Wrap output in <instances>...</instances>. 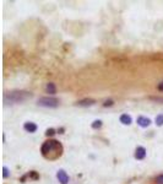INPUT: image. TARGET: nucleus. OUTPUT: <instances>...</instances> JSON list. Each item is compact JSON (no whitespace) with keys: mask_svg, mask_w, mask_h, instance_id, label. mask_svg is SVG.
Instances as JSON below:
<instances>
[{"mask_svg":"<svg viewBox=\"0 0 163 184\" xmlns=\"http://www.w3.org/2000/svg\"><path fill=\"white\" fill-rule=\"evenodd\" d=\"M32 97V95L30 92L26 91H11L7 92L4 96V102L6 104H17V103H22L26 99H28Z\"/></svg>","mask_w":163,"mask_h":184,"instance_id":"obj_2","label":"nucleus"},{"mask_svg":"<svg viewBox=\"0 0 163 184\" xmlns=\"http://www.w3.org/2000/svg\"><path fill=\"white\" fill-rule=\"evenodd\" d=\"M112 104H113V101H112V99H109V101H106L104 104H103V106H104V107H107V106H112Z\"/></svg>","mask_w":163,"mask_h":184,"instance_id":"obj_17","label":"nucleus"},{"mask_svg":"<svg viewBox=\"0 0 163 184\" xmlns=\"http://www.w3.org/2000/svg\"><path fill=\"white\" fill-rule=\"evenodd\" d=\"M120 123H123L124 125H130L131 122H133V119H131L130 116H128V114H121L120 116Z\"/></svg>","mask_w":163,"mask_h":184,"instance_id":"obj_10","label":"nucleus"},{"mask_svg":"<svg viewBox=\"0 0 163 184\" xmlns=\"http://www.w3.org/2000/svg\"><path fill=\"white\" fill-rule=\"evenodd\" d=\"M101 126H102V120H94L92 123V128L93 129H99Z\"/></svg>","mask_w":163,"mask_h":184,"instance_id":"obj_12","label":"nucleus"},{"mask_svg":"<svg viewBox=\"0 0 163 184\" xmlns=\"http://www.w3.org/2000/svg\"><path fill=\"white\" fill-rule=\"evenodd\" d=\"M54 134H55V130H54V129H48L47 133H46L47 136H53Z\"/></svg>","mask_w":163,"mask_h":184,"instance_id":"obj_14","label":"nucleus"},{"mask_svg":"<svg viewBox=\"0 0 163 184\" xmlns=\"http://www.w3.org/2000/svg\"><path fill=\"white\" fill-rule=\"evenodd\" d=\"M3 171H4L3 177L4 178H7L9 177V169H7V167H3Z\"/></svg>","mask_w":163,"mask_h":184,"instance_id":"obj_16","label":"nucleus"},{"mask_svg":"<svg viewBox=\"0 0 163 184\" xmlns=\"http://www.w3.org/2000/svg\"><path fill=\"white\" fill-rule=\"evenodd\" d=\"M158 90H160V91H163V81L161 82L160 85H158Z\"/></svg>","mask_w":163,"mask_h":184,"instance_id":"obj_18","label":"nucleus"},{"mask_svg":"<svg viewBox=\"0 0 163 184\" xmlns=\"http://www.w3.org/2000/svg\"><path fill=\"white\" fill-rule=\"evenodd\" d=\"M156 124L158 126H162L163 125V113L162 114H158L156 117Z\"/></svg>","mask_w":163,"mask_h":184,"instance_id":"obj_11","label":"nucleus"},{"mask_svg":"<svg viewBox=\"0 0 163 184\" xmlns=\"http://www.w3.org/2000/svg\"><path fill=\"white\" fill-rule=\"evenodd\" d=\"M37 104L46 108H57L59 106V99L55 97H40Z\"/></svg>","mask_w":163,"mask_h":184,"instance_id":"obj_3","label":"nucleus"},{"mask_svg":"<svg viewBox=\"0 0 163 184\" xmlns=\"http://www.w3.org/2000/svg\"><path fill=\"white\" fill-rule=\"evenodd\" d=\"M57 178L61 184H67L69 183V176L66 174V172L64 171V169H59L58 173H57Z\"/></svg>","mask_w":163,"mask_h":184,"instance_id":"obj_4","label":"nucleus"},{"mask_svg":"<svg viewBox=\"0 0 163 184\" xmlns=\"http://www.w3.org/2000/svg\"><path fill=\"white\" fill-rule=\"evenodd\" d=\"M46 92L49 93V95H55V92H57L55 84H53V82H48L47 86H46Z\"/></svg>","mask_w":163,"mask_h":184,"instance_id":"obj_9","label":"nucleus"},{"mask_svg":"<svg viewBox=\"0 0 163 184\" xmlns=\"http://www.w3.org/2000/svg\"><path fill=\"white\" fill-rule=\"evenodd\" d=\"M94 103H96V101L94 99H91V98H86V99H81V101H79L77 103V106H80V107H88V106H93Z\"/></svg>","mask_w":163,"mask_h":184,"instance_id":"obj_7","label":"nucleus"},{"mask_svg":"<svg viewBox=\"0 0 163 184\" xmlns=\"http://www.w3.org/2000/svg\"><path fill=\"white\" fill-rule=\"evenodd\" d=\"M150 99L155 101V102H157V103H163V97H153V96H151Z\"/></svg>","mask_w":163,"mask_h":184,"instance_id":"obj_13","label":"nucleus"},{"mask_svg":"<svg viewBox=\"0 0 163 184\" xmlns=\"http://www.w3.org/2000/svg\"><path fill=\"white\" fill-rule=\"evenodd\" d=\"M137 124L140 126H142V128H147L151 124V120L148 118H146V117H139L137 118Z\"/></svg>","mask_w":163,"mask_h":184,"instance_id":"obj_8","label":"nucleus"},{"mask_svg":"<svg viewBox=\"0 0 163 184\" xmlns=\"http://www.w3.org/2000/svg\"><path fill=\"white\" fill-rule=\"evenodd\" d=\"M40 152L48 160H55L63 154V146L57 140H48L40 147Z\"/></svg>","mask_w":163,"mask_h":184,"instance_id":"obj_1","label":"nucleus"},{"mask_svg":"<svg viewBox=\"0 0 163 184\" xmlns=\"http://www.w3.org/2000/svg\"><path fill=\"white\" fill-rule=\"evenodd\" d=\"M146 157V149L142 146H139L136 151H135V158L136 160H143Z\"/></svg>","mask_w":163,"mask_h":184,"instance_id":"obj_5","label":"nucleus"},{"mask_svg":"<svg viewBox=\"0 0 163 184\" xmlns=\"http://www.w3.org/2000/svg\"><path fill=\"white\" fill-rule=\"evenodd\" d=\"M24 129H25L26 131H28V133H34V131H37L38 126L36 125L34 123H32V122H26L24 124Z\"/></svg>","mask_w":163,"mask_h":184,"instance_id":"obj_6","label":"nucleus"},{"mask_svg":"<svg viewBox=\"0 0 163 184\" xmlns=\"http://www.w3.org/2000/svg\"><path fill=\"white\" fill-rule=\"evenodd\" d=\"M156 182H157L158 184H163V174H160V176H157Z\"/></svg>","mask_w":163,"mask_h":184,"instance_id":"obj_15","label":"nucleus"}]
</instances>
